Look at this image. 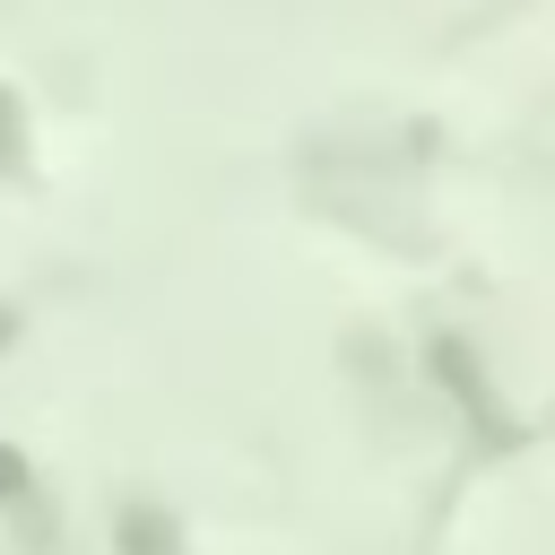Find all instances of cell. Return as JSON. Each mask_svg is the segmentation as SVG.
Returning a JSON list of instances; mask_svg holds the SVG:
<instances>
[{
    "mask_svg": "<svg viewBox=\"0 0 555 555\" xmlns=\"http://www.w3.org/2000/svg\"><path fill=\"white\" fill-rule=\"evenodd\" d=\"M17 477H26V468H17L9 451H0V494H17Z\"/></svg>",
    "mask_w": 555,
    "mask_h": 555,
    "instance_id": "6da1fadb",
    "label": "cell"
}]
</instances>
